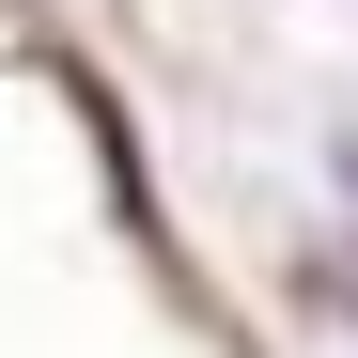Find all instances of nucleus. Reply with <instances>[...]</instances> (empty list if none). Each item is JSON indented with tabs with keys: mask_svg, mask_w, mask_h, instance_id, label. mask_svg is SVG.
<instances>
[{
	"mask_svg": "<svg viewBox=\"0 0 358 358\" xmlns=\"http://www.w3.org/2000/svg\"><path fill=\"white\" fill-rule=\"evenodd\" d=\"M296 296H312V312H343V327H358V250H296Z\"/></svg>",
	"mask_w": 358,
	"mask_h": 358,
	"instance_id": "1",
	"label": "nucleus"
},
{
	"mask_svg": "<svg viewBox=\"0 0 358 358\" xmlns=\"http://www.w3.org/2000/svg\"><path fill=\"white\" fill-rule=\"evenodd\" d=\"M327 187H343V203H358V125H327Z\"/></svg>",
	"mask_w": 358,
	"mask_h": 358,
	"instance_id": "2",
	"label": "nucleus"
}]
</instances>
